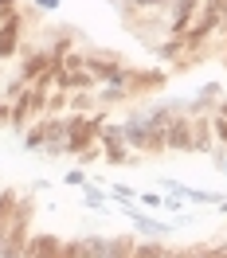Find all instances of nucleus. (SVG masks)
Masks as SVG:
<instances>
[{
    "mask_svg": "<svg viewBox=\"0 0 227 258\" xmlns=\"http://www.w3.org/2000/svg\"><path fill=\"white\" fill-rule=\"evenodd\" d=\"M98 153H102V161L114 164V168H122V164H137V157H133V149L126 145V137H122V125L118 121H102V129H98Z\"/></svg>",
    "mask_w": 227,
    "mask_h": 258,
    "instance_id": "2",
    "label": "nucleus"
},
{
    "mask_svg": "<svg viewBox=\"0 0 227 258\" xmlns=\"http://www.w3.org/2000/svg\"><path fill=\"white\" fill-rule=\"evenodd\" d=\"M141 204H145V208H164V200L157 192H145V196H141Z\"/></svg>",
    "mask_w": 227,
    "mask_h": 258,
    "instance_id": "11",
    "label": "nucleus"
},
{
    "mask_svg": "<svg viewBox=\"0 0 227 258\" xmlns=\"http://www.w3.org/2000/svg\"><path fill=\"white\" fill-rule=\"evenodd\" d=\"M133 254H145V258H164V254H173L164 242H137L133 246Z\"/></svg>",
    "mask_w": 227,
    "mask_h": 258,
    "instance_id": "7",
    "label": "nucleus"
},
{
    "mask_svg": "<svg viewBox=\"0 0 227 258\" xmlns=\"http://www.w3.org/2000/svg\"><path fill=\"white\" fill-rule=\"evenodd\" d=\"M82 67H86V71L94 75V82L102 86V82L110 79V75H118V71L126 67V59H122L118 51H106V47H90V43H86V47H82Z\"/></svg>",
    "mask_w": 227,
    "mask_h": 258,
    "instance_id": "3",
    "label": "nucleus"
},
{
    "mask_svg": "<svg viewBox=\"0 0 227 258\" xmlns=\"http://www.w3.org/2000/svg\"><path fill=\"white\" fill-rule=\"evenodd\" d=\"M110 196H114V200H122V204H130V200H133L137 192H133V188H126V184H114V188H110Z\"/></svg>",
    "mask_w": 227,
    "mask_h": 258,
    "instance_id": "9",
    "label": "nucleus"
},
{
    "mask_svg": "<svg viewBox=\"0 0 227 258\" xmlns=\"http://www.w3.org/2000/svg\"><path fill=\"white\" fill-rule=\"evenodd\" d=\"M82 200H86V204H90V208H98V204H102V196H98L94 188H86V192H82Z\"/></svg>",
    "mask_w": 227,
    "mask_h": 258,
    "instance_id": "12",
    "label": "nucleus"
},
{
    "mask_svg": "<svg viewBox=\"0 0 227 258\" xmlns=\"http://www.w3.org/2000/svg\"><path fill=\"white\" fill-rule=\"evenodd\" d=\"M219 211H227V204H219Z\"/></svg>",
    "mask_w": 227,
    "mask_h": 258,
    "instance_id": "14",
    "label": "nucleus"
},
{
    "mask_svg": "<svg viewBox=\"0 0 227 258\" xmlns=\"http://www.w3.org/2000/svg\"><path fill=\"white\" fill-rule=\"evenodd\" d=\"M24 254L32 258H63V239H55V235H28V242H24Z\"/></svg>",
    "mask_w": 227,
    "mask_h": 258,
    "instance_id": "5",
    "label": "nucleus"
},
{
    "mask_svg": "<svg viewBox=\"0 0 227 258\" xmlns=\"http://www.w3.org/2000/svg\"><path fill=\"white\" fill-rule=\"evenodd\" d=\"M164 149L168 153H192V117L188 113H173L164 125Z\"/></svg>",
    "mask_w": 227,
    "mask_h": 258,
    "instance_id": "4",
    "label": "nucleus"
},
{
    "mask_svg": "<svg viewBox=\"0 0 227 258\" xmlns=\"http://www.w3.org/2000/svg\"><path fill=\"white\" fill-rule=\"evenodd\" d=\"M122 137H126V145L137 149V153H168V149H164V129H153L141 110L130 113V117L122 121Z\"/></svg>",
    "mask_w": 227,
    "mask_h": 258,
    "instance_id": "1",
    "label": "nucleus"
},
{
    "mask_svg": "<svg viewBox=\"0 0 227 258\" xmlns=\"http://www.w3.org/2000/svg\"><path fill=\"white\" fill-rule=\"evenodd\" d=\"M8 121H12V102L0 94V125H8Z\"/></svg>",
    "mask_w": 227,
    "mask_h": 258,
    "instance_id": "10",
    "label": "nucleus"
},
{
    "mask_svg": "<svg viewBox=\"0 0 227 258\" xmlns=\"http://www.w3.org/2000/svg\"><path fill=\"white\" fill-rule=\"evenodd\" d=\"M211 133H215V145H219V149H227V117L211 113Z\"/></svg>",
    "mask_w": 227,
    "mask_h": 258,
    "instance_id": "8",
    "label": "nucleus"
},
{
    "mask_svg": "<svg viewBox=\"0 0 227 258\" xmlns=\"http://www.w3.org/2000/svg\"><path fill=\"white\" fill-rule=\"evenodd\" d=\"M20 141H24V149H32V153H39V149H43V141H47V133H43V121L35 117L32 125L24 129V133H20Z\"/></svg>",
    "mask_w": 227,
    "mask_h": 258,
    "instance_id": "6",
    "label": "nucleus"
},
{
    "mask_svg": "<svg viewBox=\"0 0 227 258\" xmlns=\"http://www.w3.org/2000/svg\"><path fill=\"white\" fill-rule=\"evenodd\" d=\"M82 180H86V176H82L79 168H75V172H67V184H79V188H82Z\"/></svg>",
    "mask_w": 227,
    "mask_h": 258,
    "instance_id": "13",
    "label": "nucleus"
}]
</instances>
